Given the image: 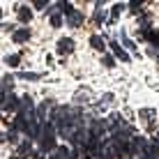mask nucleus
<instances>
[{
  "label": "nucleus",
  "mask_w": 159,
  "mask_h": 159,
  "mask_svg": "<svg viewBox=\"0 0 159 159\" xmlns=\"http://www.w3.org/2000/svg\"><path fill=\"white\" fill-rule=\"evenodd\" d=\"M90 44L97 48V51H104V42H102V37H97V35H95V37L90 39Z\"/></svg>",
  "instance_id": "obj_5"
},
{
  "label": "nucleus",
  "mask_w": 159,
  "mask_h": 159,
  "mask_svg": "<svg viewBox=\"0 0 159 159\" xmlns=\"http://www.w3.org/2000/svg\"><path fill=\"white\" fill-rule=\"evenodd\" d=\"M122 39H125V44H127V46H129V48H131V46H134V42H131V39H129V37H127V35H125V32H122Z\"/></svg>",
  "instance_id": "obj_15"
},
{
  "label": "nucleus",
  "mask_w": 159,
  "mask_h": 159,
  "mask_svg": "<svg viewBox=\"0 0 159 159\" xmlns=\"http://www.w3.org/2000/svg\"><path fill=\"white\" fill-rule=\"evenodd\" d=\"M60 9H62V12L67 14V16L74 12V9H72V2H60Z\"/></svg>",
  "instance_id": "obj_9"
},
{
  "label": "nucleus",
  "mask_w": 159,
  "mask_h": 159,
  "mask_svg": "<svg viewBox=\"0 0 159 159\" xmlns=\"http://www.w3.org/2000/svg\"><path fill=\"white\" fill-rule=\"evenodd\" d=\"M51 25H53V28H60V25H62V16H60V14H53V16H51Z\"/></svg>",
  "instance_id": "obj_7"
},
{
  "label": "nucleus",
  "mask_w": 159,
  "mask_h": 159,
  "mask_svg": "<svg viewBox=\"0 0 159 159\" xmlns=\"http://www.w3.org/2000/svg\"><path fill=\"white\" fill-rule=\"evenodd\" d=\"M21 79H28V81H37L39 76L37 74H30V72H25V74H21Z\"/></svg>",
  "instance_id": "obj_12"
},
{
  "label": "nucleus",
  "mask_w": 159,
  "mask_h": 159,
  "mask_svg": "<svg viewBox=\"0 0 159 159\" xmlns=\"http://www.w3.org/2000/svg\"><path fill=\"white\" fill-rule=\"evenodd\" d=\"M141 5H143V2H129V7H131V12H139Z\"/></svg>",
  "instance_id": "obj_14"
},
{
  "label": "nucleus",
  "mask_w": 159,
  "mask_h": 159,
  "mask_svg": "<svg viewBox=\"0 0 159 159\" xmlns=\"http://www.w3.org/2000/svg\"><path fill=\"white\" fill-rule=\"evenodd\" d=\"M28 152H30V143H21V145H19V155H23V157H25Z\"/></svg>",
  "instance_id": "obj_10"
},
{
  "label": "nucleus",
  "mask_w": 159,
  "mask_h": 159,
  "mask_svg": "<svg viewBox=\"0 0 159 159\" xmlns=\"http://www.w3.org/2000/svg\"><path fill=\"white\" fill-rule=\"evenodd\" d=\"M111 46H113V51H116V53H118V58H120V60H127V53H125V51H122V48H120V46H118V44H116V42H113V44H111Z\"/></svg>",
  "instance_id": "obj_8"
},
{
  "label": "nucleus",
  "mask_w": 159,
  "mask_h": 159,
  "mask_svg": "<svg viewBox=\"0 0 159 159\" xmlns=\"http://www.w3.org/2000/svg\"><path fill=\"white\" fill-rule=\"evenodd\" d=\"M30 16H32V12H30L28 7H21V9H19V19H21V21H25V23H28Z\"/></svg>",
  "instance_id": "obj_4"
},
{
  "label": "nucleus",
  "mask_w": 159,
  "mask_h": 159,
  "mask_svg": "<svg viewBox=\"0 0 159 159\" xmlns=\"http://www.w3.org/2000/svg\"><path fill=\"white\" fill-rule=\"evenodd\" d=\"M74 51V39H69V37H65V39L58 42V53H72Z\"/></svg>",
  "instance_id": "obj_1"
},
{
  "label": "nucleus",
  "mask_w": 159,
  "mask_h": 159,
  "mask_svg": "<svg viewBox=\"0 0 159 159\" xmlns=\"http://www.w3.org/2000/svg\"><path fill=\"white\" fill-rule=\"evenodd\" d=\"M56 157H58V159H72V155H69L67 148H60V150L56 152Z\"/></svg>",
  "instance_id": "obj_6"
},
{
  "label": "nucleus",
  "mask_w": 159,
  "mask_h": 159,
  "mask_svg": "<svg viewBox=\"0 0 159 159\" xmlns=\"http://www.w3.org/2000/svg\"><path fill=\"white\" fill-rule=\"evenodd\" d=\"M30 39V30H16L14 32V42H19V44H23V42H28Z\"/></svg>",
  "instance_id": "obj_2"
},
{
  "label": "nucleus",
  "mask_w": 159,
  "mask_h": 159,
  "mask_svg": "<svg viewBox=\"0 0 159 159\" xmlns=\"http://www.w3.org/2000/svg\"><path fill=\"white\" fill-rule=\"evenodd\" d=\"M32 5H35L37 9H44V7H46L48 2H46V0H35V2H32Z\"/></svg>",
  "instance_id": "obj_13"
},
{
  "label": "nucleus",
  "mask_w": 159,
  "mask_h": 159,
  "mask_svg": "<svg viewBox=\"0 0 159 159\" xmlns=\"http://www.w3.org/2000/svg\"><path fill=\"white\" fill-rule=\"evenodd\" d=\"M95 21H104V12H95Z\"/></svg>",
  "instance_id": "obj_16"
},
{
  "label": "nucleus",
  "mask_w": 159,
  "mask_h": 159,
  "mask_svg": "<svg viewBox=\"0 0 159 159\" xmlns=\"http://www.w3.org/2000/svg\"><path fill=\"white\" fill-rule=\"evenodd\" d=\"M19 60H21L19 56H9V58H7V65H9V67H16V65H19Z\"/></svg>",
  "instance_id": "obj_11"
},
{
  "label": "nucleus",
  "mask_w": 159,
  "mask_h": 159,
  "mask_svg": "<svg viewBox=\"0 0 159 159\" xmlns=\"http://www.w3.org/2000/svg\"><path fill=\"white\" fill-rule=\"evenodd\" d=\"M81 23H83V16H81L79 12H72V14H69V25H74V28H79Z\"/></svg>",
  "instance_id": "obj_3"
}]
</instances>
